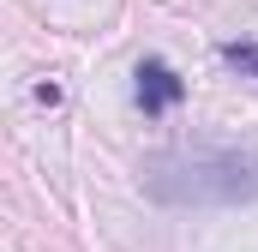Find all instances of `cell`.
Instances as JSON below:
<instances>
[{
  "mask_svg": "<svg viewBox=\"0 0 258 252\" xmlns=\"http://www.w3.org/2000/svg\"><path fill=\"white\" fill-rule=\"evenodd\" d=\"M144 192L156 204H180V210H234V204L258 198V156L228 150V144L168 150V156H150Z\"/></svg>",
  "mask_w": 258,
  "mask_h": 252,
  "instance_id": "1",
  "label": "cell"
},
{
  "mask_svg": "<svg viewBox=\"0 0 258 252\" xmlns=\"http://www.w3.org/2000/svg\"><path fill=\"white\" fill-rule=\"evenodd\" d=\"M180 96H186V78L168 60H144L138 66V108H144V114H168Z\"/></svg>",
  "mask_w": 258,
  "mask_h": 252,
  "instance_id": "2",
  "label": "cell"
},
{
  "mask_svg": "<svg viewBox=\"0 0 258 252\" xmlns=\"http://www.w3.org/2000/svg\"><path fill=\"white\" fill-rule=\"evenodd\" d=\"M222 60L246 78H258V42H222Z\"/></svg>",
  "mask_w": 258,
  "mask_h": 252,
  "instance_id": "3",
  "label": "cell"
}]
</instances>
